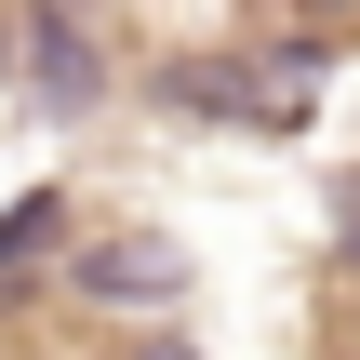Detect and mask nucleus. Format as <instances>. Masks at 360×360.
Here are the masks:
<instances>
[{"label":"nucleus","instance_id":"2","mask_svg":"<svg viewBox=\"0 0 360 360\" xmlns=\"http://www.w3.org/2000/svg\"><path fill=\"white\" fill-rule=\"evenodd\" d=\"M13 40H27V67H40V94H53V107H80V94H94V80H107V67H94V53H80V27H67V13H27V27H13Z\"/></svg>","mask_w":360,"mask_h":360},{"label":"nucleus","instance_id":"4","mask_svg":"<svg viewBox=\"0 0 360 360\" xmlns=\"http://www.w3.org/2000/svg\"><path fill=\"white\" fill-rule=\"evenodd\" d=\"M334 240H347V254H360V174H347V187H334Z\"/></svg>","mask_w":360,"mask_h":360},{"label":"nucleus","instance_id":"1","mask_svg":"<svg viewBox=\"0 0 360 360\" xmlns=\"http://www.w3.org/2000/svg\"><path fill=\"white\" fill-rule=\"evenodd\" d=\"M80 294H94V307H174V294H187V254H174L160 227H120V240L80 254Z\"/></svg>","mask_w":360,"mask_h":360},{"label":"nucleus","instance_id":"3","mask_svg":"<svg viewBox=\"0 0 360 360\" xmlns=\"http://www.w3.org/2000/svg\"><path fill=\"white\" fill-rule=\"evenodd\" d=\"M294 27H307L294 53H334V40H360V0H294Z\"/></svg>","mask_w":360,"mask_h":360},{"label":"nucleus","instance_id":"5","mask_svg":"<svg viewBox=\"0 0 360 360\" xmlns=\"http://www.w3.org/2000/svg\"><path fill=\"white\" fill-rule=\"evenodd\" d=\"M120 360H200V347H174V334H147V347H120Z\"/></svg>","mask_w":360,"mask_h":360}]
</instances>
